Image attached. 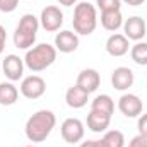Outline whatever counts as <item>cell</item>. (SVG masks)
<instances>
[{
  "label": "cell",
  "mask_w": 147,
  "mask_h": 147,
  "mask_svg": "<svg viewBox=\"0 0 147 147\" xmlns=\"http://www.w3.org/2000/svg\"><path fill=\"white\" fill-rule=\"evenodd\" d=\"M24 147H34V146H24Z\"/></svg>",
  "instance_id": "f546056e"
},
{
  "label": "cell",
  "mask_w": 147,
  "mask_h": 147,
  "mask_svg": "<svg viewBox=\"0 0 147 147\" xmlns=\"http://www.w3.org/2000/svg\"><path fill=\"white\" fill-rule=\"evenodd\" d=\"M57 125V116L50 110H39L26 121V137L31 142H43L50 137Z\"/></svg>",
  "instance_id": "6da1fadb"
},
{
  "label": "cell",
  "mask_w": 147,
  "mask_h": 147,
  "mask_svg": "<svg viewBox=\"0 0 147 147\" xmlns=\"http://www.w3.org/2000/svg\"><path fill=\"white\" fill-rule=\"evenodd\" d=\"M63 24V12L57 7V5H46L41 10V17H39V26L48 31V33H55L62 28Z\"/></svg>",
  "instance_id": "5b68a950"
},
{
  "label": "cell",
  "mask_w": 147,
  "mask_h": 147,
  "mask_svg": "<svg viewBox=\"0 0 147 147\" xmlns=\"http://www.w3.org/2000/svg\"><path fill=\"white\" fill-rule=\"evenodd\" d=\"M19 5V0H0V12H14Z\"/></svg>",
  "instance_id": "603a6c76"
},
{
  "label": "cell",
  "mask_w": 147,
  "mask_h": 147,
  "mask_svg": "<svg viewBox=\"0 0 147 147\" xmlns=\"http://www.w3.org/2000/svg\"><path fill=\"white\" fill-rule=\"evenodd\" d=\"M38 29H39V19L33 14H24L16 28L14 45L21 50H29L36 41Z\"/></svg>",
  "instance_id": "277c9868"
},
{
  "label": "cell",
  "mask_w": 147,
  "mask_h": 147,
  "mask_svg": "<svg viewBox=\"0 0 147 147\" xmlns=\"http://www.w3.org/2000/svg\"><path fill=\"white\" fill-rule=\"evenodd\" d=\"M101 26L106 31H118L123 26V16L120 10H111V12H101Z\"/></svg>",
  "instance_id": "e0dca14e"
},
{
  "label": "cell",
  "mask_w": 147,
  "mask_h": 147,
  "mask_svg": "<svg viewBox=\"0 0 147 147\" xmlns=\"http://www.w3.org/2000/svg\"><path fill=\"white\" fill-rule=\"evenodd\" d=\"M2 69H3L5 77L10 82H16L19 79H22V74H24V60L19 58L17 55H7L3 58Z\"/></svg>",
  "instance_id": "30bf717a"
},
{
  "label": "cell",
  "mask_w": 147,
  "mask_h": 147,
  "mask_svg": "<svg viewBox=\"0 0 147 147\" xmlns=\"http://www.w3.org/2000/svg\"><path fill=\"white\" fill-rule=\"evenodd\" d=\"M137 128H139V134H140V135H144V137L147 139V113H146V115H142V116L139 118Z\"/></svg>",
  "instance_id": "d4e9b609"
},
{
  "label": "cell",
  "mask_w": 147,
  "mask_h": 147,
  "mask_svg": "<svg viewBox=\"0 0 147 147\" xmlns=\"http://www.w3.org/2000/svg\"><path fill=\"white\" fill-rule=\"evenodd\" d=\"M19 98V91L12 82H0V105L12 106Z\"/></svg>",
  "instance_id": "d6986e66"
},
{
  "label": "cell",
  "mask_w": 147,
  "mask_h": 147,
  "mask_svg": "<svg viewBox=\"0 0 147 147\" xmlns=\"http://www.w3.org/2000/svg\"><path fill=\"white\" fill-rule=\"evenodd\" d=\"M58 3L60 5H65V7H72L77 3V0H58Z\"/></svg>",
  "instance_id": "f1b7e54d"
},
{
  "label": "cell",
  "mask_w": 147,
  "mask_h": 147,
  "mask_svg": "<svg viewBox=\"0 0 147 147\" xmlns=\"http://www.w3.org/2000/svg\"><path fill=\"white\" fill-rule=\"evenodd\" d=\"M120 2H123V3H127V5H132V7H139V5H142L146 0H120Z\"/></svg>",
  "instance_id": "83f0119b"
},
{
  "label": "cell",
  "mask_w": 147,
  "mask_h": 147,
  "mask_svg": "<svg viewBox=\"0 0 147 147\" xmlns=\"http://www.w3.org/2000/svg\"><path fill=\"white\" fill-rule=\"evenodd\" d=\"M96 5L101 12H111V10H120L121 2L120 0H96Z\"/></svg>",
  "instance_id": "7402d4cb"
},
{
  "label": "cell",
  "mask_w": 147,
  "mask_h": 147,
  "mask_svg": "<svg viewBox=\"0 0 147 147\" xmlns=\"http://www.w3.org/2000/svg\"><path fill=\"white\" fill-rule=\"evenodd\" d=\"M79 147H105L103 140H87V142H82Z\"/></svg>",
  "instance_id": "4316f807"
},
{
  "label": "cell",
  "mask_w": 147,
  "mask_h": 147,
  "mask_svg": "<svg viewBox=\"0 0 147 147\" xmlns=\"http://www.w3.org/2000/svg\"><path fill=\"white\" fill-rule=\"evenodd\" d=\"M84 123L79 118H67L63 120L62 127H60V134L62 139L67 144H77L84 139Z\"/></svg>",
  "instance_id": "8992f818"
},
{
  "label": "cell",
  "mask_w": 147,
  "mask_h": 147,
  "mask_svg": "<svg viewBox=\"0 0 147 147\" xmlns=\"http://www.w3.org/2000/svg\"><path fill=\"white\" fill-rule=\"evenodd\" d=\"M91 110L111 116V115L115 113V101L111 99V96H108V94H99V96H96V98L92 99Z\"/></svg>",
  "instance_id": "ac0fdd59"
},
{
  "label": "cell",
  "mask_w": 147,
  "mask_h": 147,
  "mask_svg": "<svg viewBox=\"0 0 147 147\" xmlns=\"http://www.w3.org/2000/svg\"><path fill=\"white\" fill-rule=\"evenodd\" d=\"M105 147H123L125 146V137L120 130H110L105 134V137L101 139Z\"/></svg>",
  "instance_id": "44dd1931"
},
{
  "label": "cell",
  "mask_w": 147,
  "mask_h": 147,
  "mask_svg": "<svg viewBox=\"0 0 147 147\" xmlns=\"http://www.w3.org/2000/svg\"><path fill=\"white\" fill-rule=\"evenodd\" d=\"M5 41H7V31H5V28L0 24V55H2L3 50H5Z\"/></svg>",
  "instance_id": "484cf974"
},
{
  "label": "cell",
  "mask_w": 147,
  "mask_h": 147,
  "mask_svg": "<svg viewBox=\"0 0 147 147\" xmlns=\"http://www.w3.org/2000/svg\"><path fill=\"white\" fill-rule=\"evenodd\" d=\"M65 101H67V105H69L70 108L80 110V108H84V106L87 105L89 94H87L84 89H80L79 86H72V87H69L67 92H65Z\"/></svg>",
  "instance_id": "9a60e30c"
},
{
  "label": "cell",
  "mask_w": 147,
  "mask_h": 147,
  "mask_svg": "<svg viewBox=\"0 0 147 147\" xmlns=\"http://www.w3.org/2000/svg\"><path fill=\"white\" fill-rule=\"evenodd\" d=\"M130 39L125 36V34H120V33H115L106 39V51L111 57H123L128 53L130 50Z\"/></svg>",
  "instance_id": "7c38bea8"
},
{
  "label": "cell",
  "mask_w": 147,
  "mask_h": 147,
  "mask_svg": "<svg viewBox=\"0 0 147 147\" xmlns=\"http://www.w3.org/2000/svg\"><path fill=\"white\" fill-rule=\"evenodd\" d=\"M55 60H57V48L48 43H39L28 50L24 57V65L31 72H41L50 65H53Z\"/></svg>",
  "instance_id": "7a4b0ae2"
},
{
  "label": "cell",
  "mask_w": 147,
  "mask_h": 147,
  "mask_svg": "<svg viewBox=\"0 0 147 147\" xmlns=\"http://www.w3.org/2000/svg\"><path fill=\"white\" fill-rule=\"evenodd\" d=\"M55 48L62 53H72L79 48V36L74 31H60L55 36Z\"/></svg>",
  "instance_id": "5bb4252c"
},
{
  "label": "cell",
  "mask_w": 147,
  "mask_h": 147,
  "mask_svg": "<svg viewBox=\"0 0 147 147\" xmlns=\"http://www.w3.org/2000/svg\"><path fill=\"white\" fill-rule=\"evenodd\" d=\"M142 108H144L142 99L135 94H123L118 99V110L127 118H137L142 113Z\"/></svg>",
  "instance_id": "ba28073f"
},
{
  "label": "cell",
  "mask_w": 147,
  "mask_h": 147,
  "mask_svg": "<svg viewBox=\"0 0 147 147\" xmlns=\"http://www.w3.org/2000/svg\"><path fill=\"white\" fill-rule=\"evenodd\" d=\"M74 31L82 36H89L96 31L98 12L96 7L89 2H79L74 9Z\"/></svg>",
  "instance_id": "3957f363"
},
{
  "label": "cell",
  "mask_w": 147,
  "mask_h": 147,
  "mask_svg": "<svg viewBox=\"0 0 147 147\" xmlns=\"http://www.w3.org/2000/svg\"><path fill=\"white\" fill-rule=\"evenodd\" d=\"M99 84H101V75L94 69H84V70H80V74L77 75V82H75V86H79L80 89H84L87 94L94 92L99 87Z\"/></svg>",
  "instance_id": "8fae6325"
},
{
  "label": "cell",
  "mask_w": 147,
  "mask_h": 147,
  "mask_svg": "<svg viewBox=\"0 0 147 147\" xmlns=\"http://www.w3.org/2000/svg\"><path fill=\"white\" fill-rule=\"evenodd\" d=\"M123 31L125 36L132 41H140L147 34V24L146 21L139 16H132L123 22Z\"/></svg>",
  "instance_id": "9c48e42d"
},
{
  "label": "cell",
  "mask_w": 147,
  "mask_h": 147,
  "mask_svg": "<svg viewBox=\"0 0 147 147\" xmlns=\"http://www.w3.org/2000/svg\"><path fill=\"white\" fill-rule=\"evenodd\" d=\"M110 123H111V116H108V115H103V113H98V111H92V110L87 115V128L91 132H94V134L106 132Z\"/></svg>",
  "instance_id": "2e32d148"
},
{
  "label": "cell",
  "mask_w": 147,
  "mask_h": 147,
  "mask_svg": "<svg viewBox=\"0 0 147 147\" xmlns=\"http://www.w3.org/2000/svg\"><path fill=\"white\" fill-rule=\"evenodd\" d=\"M46 82L39 75H28L21 82V94L28 99H38L45 94Z\"/></svg>",
  "instance_id": "52a82bcc"
},
{
  "label": "cell",
  "mask_w": 147,
  "mask_h": 147,
  "mask_svg": "<svg viewBox=\"0 0 147 147\" xmlns=\"http://www.w3.org/2000/svg\"><path fill=\"white\" fill-rule=\"evenodd\" d=\"M130 57L137 65H147V43H135L130 48Z\"/></svg>",
  "instance_id": "ffe728a7"
},
{
  "label": "cell",
  "mask_w": 147,
  "mask_h": 147,
  "mask_svg": "<svg viewBox=\"0 0 147 147\" xmlns=\"http://www.w3.org/2000/svg\"><path fill=\"white\" fill-rule=\"evenodd\" d=\"M128 147H147V139L144 137V135H135L132 140H130V144H128Z\"/></svg>",
  "instance_id": "cb8c5ba5"
},
{
  "label": "cell",
  "mask_w": 147,
  "mask_h": 147,
  "mask_svg": "<svg viewBox=\"0 0 147 147\" xmlns=\"http://www.w3.org/2000/svg\"><path fill=\"white\" fill-rule=\"evenodd\" d=\"M135 75L128 67H118L111 74V84L116 91H127L128 87L134 86Z\"/></svg>",
  "instance_id": "4fadbf2b"
}]
</instances>
